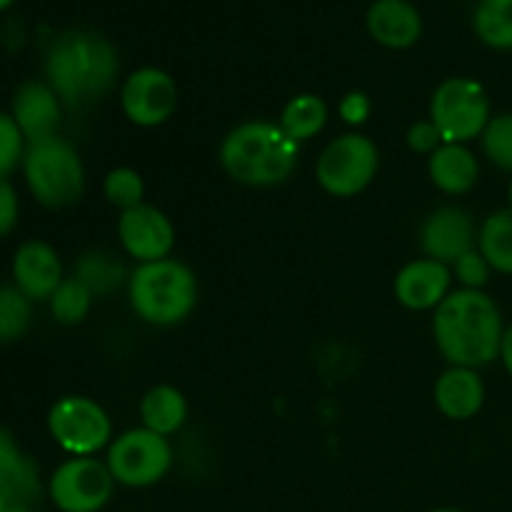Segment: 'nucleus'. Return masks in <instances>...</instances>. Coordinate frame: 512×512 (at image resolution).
Here are the masks:
<instances>
[{
	"instance_id": "obj_23",
	"label": "nucleus",
	"mask_w": 512,
	"mask_h": 512,
	"mask_svg": "<svg viewBox=\"0 0 512 512\" xmlns=\"http://www.w3.org/2000/svg\"><path fill=\"white\" fill-rule=\"evenodd\" d=\"M328 115V103L320 95L300 93L285 103L278 125L288 133V138H293L300 145L305 140H313L325 128Z\"/></svg>"
},
{
	"instance_id": "obj_8",
	"label": "nucleus",
	"mask_w": 512,
	"mask_h": 512,
	"mask_svg": "<svg viewBox=\"0 0 512 512\" xmlns=\"http://www.w3.org/2000/svg\"><path fill=\"white\" fill-rule=\"evenodd\" d=\"M105 463L118 485L150 488L173 468V445L168 438L148 428L125 430L108 445Z\"/></svg>"
},
{
	"instance_id": "obj_19",
	"label": "nucleus",
	"mask_w": 512,
	"mask_h": 512,
	"mask_svg": "<svg viewBox=\"0 0 512 512\" xmlns=\"http://www.w3.org/2000/svg\"><path fill=\"white\" fill-rule=\"evenodd\" d=\"M435 405L450 420H470L483 410L485 383L478 370L450 365L435 383Z\"/></svg>"
},
{
	"instance_id": "obj_20",
	"label": "nucleus",
	"mask_w": 512,
	"mask_h": 512,
	"mask_svg": "<svg viewBox=\"0 0 512 512\" xmlns=\"http://www.w3.org/2000/svg\"><path fill=\"white\" fill-rule=\"evenodd\" d=\"M428 175L445 195H465L480 178V163L468 145L443 143L428 158Z\"/></svg>"
},
{
	"instance_id": "obj_24",
	"label": "nucleus",
	"mask_w": 512,
	"mask_h": 512,
	"mask_svg": "<svg viewBox=\"0 0 512 512\" xmlns=\"http://www.w3.org/2000/svg\"><path fill=\"white\" fill-rule=\"evenodd\" d=\"M478 250L490 268L512 275V208L498 210L480 225Z\"/></svg>"
},
{
	"instance_id": "obj_11",
	"label": "nucleus",
	"mask_w": 512,
	"mask_h": 512,
	"mask_svg": "<svg viewBox=\"0 0 512 512\" xmlns=\"http://www.w3.org/2000/svg\"><path fill=\"white\" fill-rule=\"evenodd\" d=\"M120 108L138 128H158L168 123L178 108V83L155 65L133 70L120 85Z\"/></svg>"
},
{
	"instance_id": "obj_7",
	"label": "nucleus",
	"mask_w": 512,
	"mask_h": 512,
	"mask_svg": "<svg viewBox=\"0 0 512 512\" xmlns=\"http://www.w3.org/2000/svg\"><path fill=\"white\" fill-rule=\"evenodd\" d=\"M430 120L443 135V143H470L493 120L488 93L473 78L443 80L430 98Z\"/></svg>"
},
{
	"instance_id": "obj_9",
	"label": "nucleus",
	"mask_w": 512,
	"mask_h": 512,
	"mask_svg": "<svg viewBox=\"0 0 512 512\" xmlns=\"http://www.w3.org/2000/svg\"><path fill=\"white\" fill-rule=\"evenodd\" d=\"M48 433L73 458H90L113 443V420L85 395H65L48 413Z\"/></svg>"
},
{
	"instance_id": "obj_22",
	"label": "nucleus",
	"mask_w": 512,
	"mask_h": 512,
	"mask_svg": "<svg viewBox=\"0 0 512 512\" xmlns=\"http://www.w3.org/2000/svg\"><path fill=\"white\" fill-rule=\"evenodd\" d=\"M73 278H78L85 288L93 293V298H110L118 293L120 288H128L130 273L125 265L120 263L118 255L110 250H85L78 260H75Z\"/></svg>"
},
{
	"instance_id": "obj_5",
	"label": "nucleus",
	"mask_w": 512,
	"mask_h": 512,
	"mask_svg": "<svg viewBox=\"0 0 512 512\" xmlns=\"http://www.w3.org/2000/svg\"><path fill=\"white\" fill-rule=\"evenodd\" d=\"M23 175L30 195L45 208H70L85 193V165L78 150L60 135L28 143Z\"/></svg>"
},
{
	"instance_id": "obj_36",
	"label": "nucleus",
	"mask_w": 512,
	"mask_h": 512,
	"mask_svg": "<svg viewBox=\"0 0 512 512\" xmlns=\"http://www.w3.org/2000/svg\"><path fill=\"white\" fill-rule=\"evenodd\" d=\"M0 512H33V505L23 503V500L0 498Z\"/></svg>"
},
{
	"instance_id": "obj_3",
	"label": "nucleus",
	"mask_w": 512,
	"mask_h": 512,
	"mask_svg": "<svg viewBox=\"0 0 512 512\" xmlns=\"http://www.w3.org/2000/svg\"><path fill=\"white\" fill-rule=\"evenodd\" d=\"M225 173L240 185L273 188L298 168L300 145L278 123L248 120L230 130L218 150Z\"/></svg>"
},
{
	"instance_id": "obj_27",
	"label": "nucleus",
	"mask_w": 512,
	"mask_h": 512,
	"mask_svg": "<svg viewBox=\"0 0 512 512\" xmlns=\"http://www.w3.org/2000/svg\"><path fill=\"white\" fill-rule=\"evenodd\" d=\"M93 293L80 283L78 278H65L48 300L50 313L60 325H78L88 318L90 308H93Z\"/></svg>"
},
{
	"instance_id": "obj_15",
	"label": "nucleus",
	"mask_w": 512,
	"mask_h": 512,
	"mask_svg": "<svg viewBox=\"0 0 512 512\" xmlns=\"http://www.w3.org/2000/svg\"><path fill=\"white\" fill-rule=\"evenodd\" d=\"M10 115L18 123L25 140L38 143V140L58 135L60 118H63V103H60L55 90L45 80H25L15 90Z\"/></svg>"
},
{
	"instance_id": "obj_30",
	"label": "nucleus",
	"mask_w": 512,
	"mask_h": 512,
	"mask_svg": "<svg viewBox=\"0 0 512 512\" xmlns=\"http://www.w3.org/2000/svg\"><path fill=\"white\" fill-rule=\"evenodd\" d=\"M28 140L20 133L13 115L0 110V178H8L15 168L23 165Z\"/></svg>"
},
{
	"instance_id": "obj_29",
	"label": "nucleus",
	"mask_w": 512,
	"mask_h": 512,
	"mask_svg": "<svg viewBox=\"0 0 512 512\" xmlns=\"http://www.w3.org/2000/svg\"><path fill=\"white\" fill-rule=\"evenodd\" d=\"M480 145L490 163L512 173V113H503L490 120L485 133L480 135Z\"/></svg>"
},
{
	"instance_id": "obj_13",
	"label": "nucleus",
	"mask_w": 512,
	"mask_h": 512,
	"mask_svg": "<svg viewBox=\"0 0 512 512\" xmlns=\"http://www.w3.org/2000/svg\"><path fill=\"white\" fill-rule=\"evenodd\" d=\"M420 248L425 258L455 265L465 253L478 248V228L468 210L458 205H443L433 210L420 225Z\"/></svg>"
},
{
	"instance_id": "obj_21",
	"label": "nucleus",
	"mask_w": 512,
	"mask_h": 512,
	"mask_svg": "<svg viewBox=\"0 0 512 512\" xmlns=\"http://www.w3.org/2000/svg\"><path fill=\"white\" fill-rule=\"evenodd\" d=\"M140 420L143 428L170 438L188 420V400L175 385H155L140 400Z\"/></svg>"
},
{
	"instance_id": "obj_18",
	"label": "nucleus",
	"mask_w": 512,
	"mask_h": 512,
	"mask_svg": "<svg viewBox=\"0 0 512 512\" xmlns=\"http://www.w3.org/2000/svg\"><path fill=\"white\" fill-rule=\"evenodd\" d=\"M43 485L35 460L25 453L5 425H0V498L38 503Z\"/></svg>"
},
{
	"instance_id": "obj_38",
	"label": "nucleus",
	"mask_w": 512,
	"mask_h": 512,
	"mask_svg": "<svg viewBox=\"0 0 512 512\" xmlns=\"http://www.w3.org/2000/svg\"><path fill=\"white\" fill-rule=\"evenodd\" d=\"M430 512H463V510H458V508H435V510H430Z\"/></svg>"
},
{
	"instance_id": "obj_35",
	"label": "nucleus",
	"mask_w": 512,
	"mask_h": 512,
	"mask_svg": "<svg viewBox=\"0 0 512 512\" xmlns=\"http://www.w3.org/2000/svg\"><path fill=\"white\" fill-rule=\"evenodd\" d=\"M500 360H503L505 370H508V375L512 378V325L505 330V335H503V345H500Z\"/></svg>"
},
{
	"instance_id": "obj_39",
	"label": "nucleus",
	"mask_w": 512,
	"mask_h": 512,
	"mask_svg": "<svg viewBox=\"0 0 512 512\" xmlns=\"http://www.w3.org/2000/svg\"><path fill=\"white\" fill-rule=\"evenodd\" d=\"M508 200H510V208H512V180H510V185H508Z\"/></svg>"
},
{
	"instance_id": "obj_17",
	"label": "nucleus",
	"mask_w": 512,
	"mask_h": 512,
	"mask_svg": "<svg viewBox=\"0 0 512 512\" xmlns=\"http://www.w3.org/2000/svg\"><path fill=\"white\" fill-rule=\"evenodd\" d=\"M365 25L370 38L390 50L413 48L423 35V15L410 0H373Z\"/></svg>"
},
{
	"instance_id": "obj_34",
	"label": "nucleus",
	"mask_w": 512,
	"mask_h": 512,
	"mask_svg": "<svg viewBox=\"0 0 512 512\" xmlns=\"http://www.w3.org/2000/svg\"><path fill=\"white\" fill-rule=\"evenodd\" d=\"M338 113H340V118L345 120V123L355 125V128H358V125L368 123L370 113H373V103H370V98L365 93H360V90H353V93H348L343 100H340Z\"/></svg>"
},
{
	"instance_id": "obj_31",
	"label": "nucleus",
	"mask_w": 512,
	"mask_h": 512,
	"mask_svg": "<svg viewBox=\"0 0 512 512\" xmlns=\"http://www.w3.org/2000/svg\"><path fill=\"white\" fill-rule=\"evenodd\" d=\"M453 273H455V278L460 280V285H463V288L483 290L485 285H488L493 268H490L488 260L483 258V253L475 248V250H470V253H465L463 258L453 265Z\"/></svg>"
},
{
	"instance_id": "obj_1",
	"label": "nucleus",
	"mask_w": 512,
	"mask_h": 512,
	"mask_svg": "<svg viewBox=\"0 0 512 512\" xmlns=\"http://www.w3.org/2000/svg\"><path fill=\"white\" fill-rule=\"evenodd\" d=\"M45 83L70 110L103 100L118 83L120 58L98 30L70 28L53 38L43 58Z\"/></svg>"
},
{
	"instance_id": "obj_12",
	"label": "nucleus",
	"mask_w": 512,
	"mask_h": 512,
	"mask_svg": "<svg viewBox=\"0 0 512 512\" xmlns=\"http://www.w3.org/2000/svg\"><path fill=\"white\" fill-rule=\"evenodd\" d=\"M118 240L135 263H155L170 258L175 248V228L155 205H138L118 218Z\"/></svg>"
},
{
	"instance_id": "obj_28",
	"label": "nucleus",
	"mask_w": 512,
	"mask_h": 512,
	"mask_svg": "<svg viewBox=\"0 0 512 512\" xmlns=\"http://www.w3.org/2000/svg\"><path fill=\"white\" fill-rule=\"evenodd\" d=\"M103 195L110 205L120 208V213L143 205L145 183L138 170L133 168H113L103 180Z\"/></svg>"
},
{
	"instance_id": "obj_16",
	"label": "nucleus",
	"mask_w": 512,
	"mask_h": 512,
	"mask_svg": "<svg viewBox=\"0 0 512 512\" xmlns=\"http://www.w3.org/2000/svg\"><path fill=\"white\" fill-rule=\"evenodd\" d=\"M453 270L433 258H418L403 265L395 275V298L408 310H435L450 295Z\"/></svg>"
},
{
	"instance_id": "obj_25",
	"label": "nucleus",
	"mask_w": 512,
	"mask_h": 512,
	"mask_svg": "<svg viewBox=\"0 0 512 512\" xmlns=\"http://www.w3.org/2000/svg\"><path fill=\"white\" fill-rule=\"evenodd\" d=\"M473 30L493 50H512V0H478Z\"/></svg>"
},
{
	"instance_id": "obj_4",
	"label": "nucleus",
	"mask_w": 512,
	"mask_h": 512,
	"mask_svg": "<svg viewBox=\"0 0 512 512\" xmlns=\"http://www.w3.org/2000/svg\"><path fill=\"white\" fill-rule=\"evenodd\" d=\"M128 300L133 313L155 328H173L198 305V278L175 258L140 263L128 278Z\"/></svg>"
},
{
	"instance_id": "obj_14",
	"label": "nucleus",
	"mask_w": 512,
	"mask_h": 512,
	"mask_svg": "<svg viewBox=\"0 0 512 512\" xmlns=\"http://www.w3.org/2000/svg\"><path fill=\"white\" fill-rule=\"evenodd\" d=\"M65 280L58 250L45 240H25L13 255V285L33 303H48Z\"/></svg>"
},
{
	"instance_id": "obj_10",
	"label": "nucleus",
	"mask_w": 512,
	"mask_h": 512,
	"mask_svg": "<svg viewBox=\"0 0 512 512\" xmlns=\"http://www.w3.org/2000/svg\"><path fill=\"white\" fill-rule=\"evenodd\" d=\"M115 485L105 460L68 458L50 475L48 495L60 512H100L113 498Z\"/></svg>"
},
{
	"instance_id": "obj_26",
	"label": "nucleus",
	"mask_w": 512,
	"mask_h": 512,
	"mask_svg": "<svg viewBox=\"0 0 512 512\" xmlns=\"http://www.w3.org/2000/svg\"><path fill=\"white\" fill-rule=\"evenodd\" d=\"M33 325V300L15 285H0V345L18 343Z\"/></svg>"
},
{
	"instance_id": "obj_6",
	"label": "nucleus",
	"mask_w": 512,
	"mask_h": 512,
	"mask_svg": "<svg viewBox=\"0 0 512 512\" xmlns=\"http://www.w3.org/2000/svg\"><path fill=\"white\" fill-rule=\"evenodd\" d=\"M378 168V145L363 133H345L325 145L315 163V178L333 198H355L373 183Z\"/></svg>"
},
{
	"instance_id": "obj_2",
	"label": "nucleus",
	"mask_w": 512,
	"mask_h": 512,
	"mask_svg": "<svg viewBox=\"0 0 512 512\" xmlns=\"http://www.w3.org/2000/svg\"><path fill=\"white\" fill-rule=\"evenodd\" d=\"M505 325L498 303L485 290H450L433 310V338L440 355L458 368H483L500 358Z\"/></svg>"
},
{
	"instance_id": "obj_32",
	"label": "nucleus",
	"mask_w": 512,
	"mask_h": 512,
	"mask_svg": "<svg viewBox=\"0 0 512 512\" xmlns=\"http://www.w3.org/2000/svg\"><path fill=\"white\" fill-rule=\"evenodd\" d=\"M405 140H408V148L413 150V153L428 155V158L443 145V135L435 128L433 120H420V123L410 125Z\"/></svg>"
},
{
	"instance_id": "obj_33",
	"label": "nucleus",
	"mask_w": 512,
	"mask_h": 512,
	"mask_svg": "<svg viewBox=\"0 0 512 512\" xmlns=\"http://www.w3.org/2000/svg\"><path fill=\"white\" fill-rule=\"evenodd\" d=\"M20 203L13 183L8 178H0V238L10 235L18 225Z\"/></svg>"
},
{
	"instance_id": "obj_37",
	"label": "nucleus",
	"mask_w": 512,
	"mask_h": 512,
	"mask_svg": "<svg viewBox=\"0 0 512 512\" xmlns=\"http://www.w3.org/2000/svg\"><path fill=\"white\" fill-rule=\"evenodd\" d=\"M13 3L15 0H0V13H3V10H8Z\"/></svg>"
}]
</instances>
